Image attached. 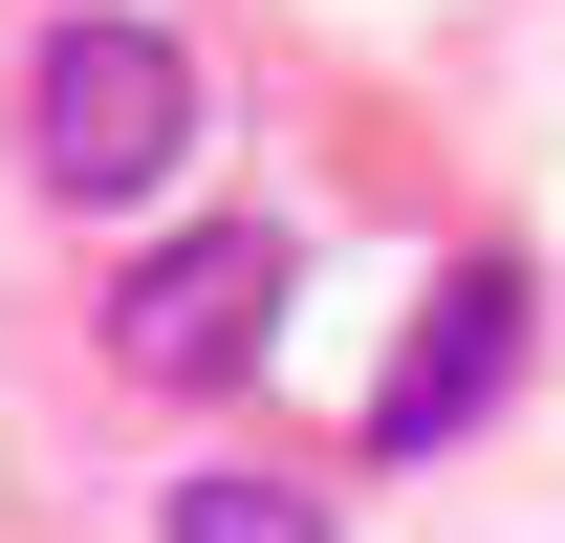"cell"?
I'll return each mask as SVG.
<instances>
[{
	"label": "cell",
	"instance_id": "1",
	"mask_svg": "<svg viewBox=\"0 0 565 543\" xmlns=\"http://www.w3.org/2000/svg\"><path fill=\"white\" fill-rule=\"evenodd\" d=\"M22 152H44V196L131 217L174 152H196V66H174V22H44V66H22Z\"/></svg>",
	"mask_w": 565,
	"mask_h": 543
},
{
	"label": "cell",
	"instance_id": "2",
	"mask_svg": "<svg viewBox=\"0 0 565 543\" xmlns=\"http://www.w3.org/2000/svg\"><path fill=\"white\" fill-rule=\"evenodd\" d=\"M262 305H282V239L262 217H196V239L109 305V348H131L152 392H217V370H262Z\"/></svg>",
	"mask_w": 565,
	"mask_h": 543
},
{
	"label": "cell",
	"instance_id": "3",
	"mask_svg": "<svg viewBox=\"0 0 565 543\" xmlns=\"http://www.w3.org/2000/svg\"><path fill=\"white\" fill-rule=\"evenodd\" d=\"M500 348H522V283H457V305H435V348L392 370V413H370V435H392V457H435V435L500 392Z\"/></svg>",
	"mask_w": 565,
	"mask_h": 543
},
{
	"label": "cell",
	"instance_id": "4",
	"mask_svg": "<svg viewBox=\"0 0 565 543\" xmlns=\"http://www.w3.org/2000/svg\"><path fill=\"white\" fill-rule=\"evenodd\" d=\"M174 543H327V500H282V478H174Z\"/></svg>",
	"mask_w": 565,
	"mask_h": 543
}]
</instances>
